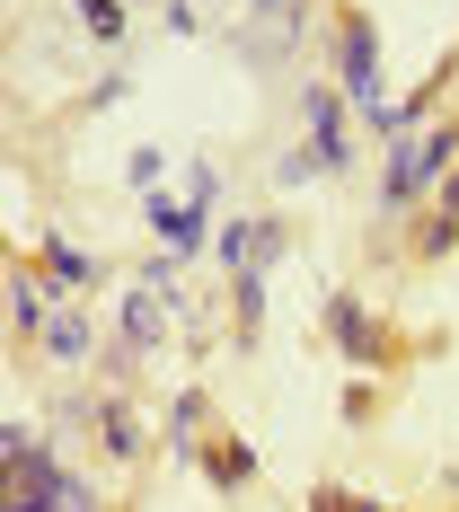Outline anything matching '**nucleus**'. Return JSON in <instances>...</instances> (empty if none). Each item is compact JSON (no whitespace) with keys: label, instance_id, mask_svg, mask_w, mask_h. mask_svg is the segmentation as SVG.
Wrapping results in <instances>:
<instances>
[{"label":"nucleus","instance_id":"obj_1","mask_svg":"<svg viewBox=\"0 0 459 512\" xmlns=\"http://www.w3.org/2000/svg\"><path fill=\"white\" fill-rule=\"evenodd\" d=\"M80 18H89L98 36H124V9H115V0H80Z\"/></svg>","mask_w":459,"mask_h":512},{"label":"nucleus","instance_id":"obj_2","mask_svg":"<svg viewBox=\"0 0 459 512\" xmlns=\"http://www.w3.org/2000/svg\"><path fill=\"white\" fill-rule=\"evenodd\" d=\"M124 327H133L142 345H151V336H159V309H151V292H133V309H124Z\"/></svg>","mask_w":459,"mask_h":512}]
</instances>
